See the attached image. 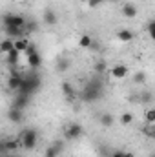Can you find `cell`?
Listing matches in <instances>:
<instances>
[{"mask_svg":"<svg viewBox=\"0 0 155 157\" xmlns=\"http://www.w3.org/2000/svg\"><path fill=\"white\" fill-rule=\"evenodd\" d=\"M100 97H102V84H100V80H95V78L88 80L84 90H82V93H80V99L84 102H95Z\"/></svg>","mask_w":155,"mask_h":157,"instance_id":"obj_1","label":"cell"},{"mask_svg":"<svg viewBox=\"0 0 155 157\" xmlns=\"http://www.w3.org/2000/svg\"><path fill=\"white\" fill-rule=\"evenodd\" d=\"M39 88H40V77L37 73H29V75L24 77V82H22V86H20V90L17 93H22V95L31 97Z\"/></svg>","mask_w":155,"mask_h":157,"instance_id":"obj_2","label":"cell"},{"mask_svg":"<svg viewBox=\"0 0 155 157\" xmlns=\"http://www.w3.org/2000/svg\"><path fill=\"white\" fill-rule=\"evenodd\" d=\"M18 139H20V143H22V148L33 150V148L37 146V143H39V132H37L35 128H26V130H22V132L18 133Z\"/></svg>","mask_w":155,"mask_h":157,"instance_id":"obj_3","label":"cell"},{"mask_svg":"<svg viewBox=\"0 0 155 157\" xmlns=\"http://www.w3.org/2000/svg\"><path fill=\"white\" fill-rule=\"evenodd\" d=\"M4 26H15V28H26L28 24V18L24 15H18V13H9V15H4L2 18Z\"/></svg>","mask_w":155,"mask_h":157,"instance_id":"obj_4","label":"cell"},{"mask_svg":"<svg viewBox=\"0 0 155 157\" xmlns=\"http://www.w3.org/2000/svg\"><path fill=\"white\" fill-rule=\"evenodd\" d=\"M82 133H84V128L78 124V122H71L66 130H64V137L68 139V141H77L82 137Z\"/></svg>","mask_w":155,"mask_h":157,"instance_id":"obj_5","label":"cell"},{"mask_svg":"<svg viewBox=\"0 0 155 157\" xmlns=\"http://www.w3.org/2000/svg\"><path fill=\"white\" fill-rule=\"evenodd\" d=\"M18 146H22V143H20L18 137H15V139H2V143H0V152H2V154L17 152Z\"/></svg>","mask_w":155,"mask_h":157,"instance_id":"obj_6","label":"cell"},{"mask_svg":"<svg viewBox=\"0 0 155 157\" xmlns=\"http://www.w3.org/2000/svg\"><path fill=\"white\" fill-rule=\"evenodd\" d=\"M22 82H24V75H20L18 71H11V75L7 78V88L11 90V91H18L20 90V86H22Z\"/></svg>","mask_w":155,"mask_h":157,"instance_id":"obj_7","label":"cell"},{"mask_svg":"<svg viewBox=\"0 0 155 157\" xmlns=\"http://www.w3.org/2000/svg\"><path fill=\"white\" fill-rule=\"evenodd\" d=\"M29 99H31V97H28V95H22V93H15V99H13V104H11V106L24 110V108L29 104Z\"/></svg>","mask_w":155,"mask_h":157,"instance_id":"obj_8","label":"cell"},{"mask_svg":"<svg viewBox=\"0 0 155 157\" xmlns=\"http://www.w3.org/2000/svg\"><path fill=\"white\" fill-rule=\"evenodd\" d=\"M122 15L126 17V18H135L137 17V6L135 4H131V2H126V4H122Z\"/></svg>","mask_w":155,"mask_h":157,"instance_id":"obj_9","label":"cell"},{"mask_svg":"<svg viewBox=\"0 0 155 157\" xmlns=\"http://www.w3.org/2000/svg\"><path fill=\"white\" fill-rule=\"evenodd\" d=\"M42 20H44L46 26H55V24L59 22V17H57V13H55L53 9H46L44 15H42Z\"/></svg>","mask_w":155,"mask_h":157,"instance_id":"obj_10","label":"cell"},{"mask_svg":"<svg viewBox=\"0 0 155 157\" xmlns=\"http://www.w3.org/2000/svg\"><path fill=\"white\" fill-rule=\"evenodd\" d=\"M7 119H9L11 122H22V119H24L22 110H20V108L11 106V108H9V112H7Z\"/></svg>","mask_w":155,"mask_h":157,"instance_id":"obj_11","label":"cell"},{"mask_svg":"<svg viewBox=\"0 0 155 157\" xmlns=\"http://www.w3.org/2000/svg\"><path fill=\"white\" fill-rule=\"evenodd\" d=\"M62 93H64V97H66L68 101L77 99V91H75V88H73L70 82H62Z\"/></svg>","mask_w":155,"mask_h":157,"instance_id":"obj_12","label":"cell"},{"mask_svg":"<svg viewBox=\"0 0 155 157\" xmlns=\"http://www.w3.org/2000/svg\"><path fill=\"white\" fill-rule=\"evenodd\" d=\"M126 75H128V68L124 64H115L112 68V77L113 78H124Z\"/></svg>","mask_w":155,"mask_h":157,"instance_id":"obj_13","label":"cell"},{"mask_svg":"<svg viewBox=\"0 0 155 157\" xmlns=\"http://www.w3.org/2000/svg\"><path fill=\"white\" fill-rule=\"evenodd\" d=\"M15 49V40L9 39V37H6V39L2 40V44H0V51L4 53V55H7V53H11Z\"/></svg>","mask_w":155,"mask_h":157,"instance_id":"obj_14","label":"cell"},{"mask_svg":"<svg viewBox=\"0 0 155 157\" xmlns=\"http://www.w3.org/2000/svg\"><path fill=\"white\" fill-rule=\"evenodd\" d=\"M40 64H42V57H40V53H33V55L28 57V66H29L31 70H39Z\"/></svg>","mask_w":155,"mask_h":157,"instance_id":"obj_15","label":"cell"},{"mask_svg":"<svg viewBox=\"0 0 155 157\" xmlns=\"http://www.w3.org/2000/svg\"><path fill=\"white\" fill-rule=\"evenodd\" d=\"M133 31L131 29H119L117 31V39L120 40V42H131L133 40Z\"/></svg>","mask_w":155,"mask_h":157,"instance_id":"obj_16","label":"cell"},{"mask_svg":"<svg viewBox=\"0 0 155 157\" xmlns=\"http://www.w3.org/2000/svg\"><path fill=\"white\" fill-rule=\"evenodd\" d=\"M60 150H62V144H53V146L44 150V157H59Z\"/></svg>","mask_w":155,"mask_h":157,"instance_id":"obj_17","label":"cell"},{"mask_svg":"<svg viewBox=\"0 0 155 157\" xmlns=\"http://www.w3.org/2000/svg\"><path fill=\"white\" fill-rule=\"evenodd\" d=\"M91 44H93L91 35H88V33L80 35V39H78V46H80V48H84V49H89V48H91Z\"/></svg>","mask_w":155,"mask_h":157,"instance_id":"obj_18","label":"cell"},{"mask_svg":"<svg viewBox=\"0 0 155 157\" xmlns=\"http://www.w3.org/2000/svg\"><path fill=\"white\" fill-rule=\"evenodd\" d=\"M99 121H100V124H102L104 128H110V126H113V122H115V117H113L112 113H102V115L99 117Z\"/></svg>","mask_w":155,"mask_h":157,"instance_id":"obj_19","label":"cell"},{"mask_svg":"<svg viewBox=\"0 0 155 157\" xmlns=\"http://www.w3.org/2000/svg\"><path fill=\"white\" fill-rule=\"evenodd\" d=\"M18 57H20V51L13 49L11 53H7V55H6V62H7L9 66H15V64L18 62Z\"/></svg>","mask_w":155,"mask_h":157,"instance_id":"obj_20","label":"cell"},{"mask_svg":"<svg viewBox=\"0 0 155 157\" xmlns=\"http://www.w3.org/2000/svg\"><path fill=\"white\" fill-rule=\"evenodd\" d=\"M28 46H29V40L26 39V37H24V39H17V40H15V49H17V51H20V53H22V51H26V49H28Z\"/></svg>","mask_w":155,"mask_h":157,"instance_id":"obj_21","label":"cell"},{"mask_svg":"<svg viewBox=\"0 0 155 157\" xmlns=\"http://www.w3.org/2000/svg\"><path fill=\"white\" fill-rule=\"evenodd\" d=\"M37 31H39L37 20H28V24H26V37H28V35H33V33H37Z\"/></svg>","mask_w":155,"mask_h":157,"instance_id":"obj_22","label":"cell"},{"mask_svg":"<svg viewBox=\"0 0 155 157\" xmlns=\"http://www.w3.org/2000/svg\"><path fill=\"white\" fill-rule=\"evenodd\" d=\"M144 121H146L148 124H153L155 122V108H146V112H144Z\"/></svg>","mask_w":155,"mask_h":157,"instance_id":"obj_23","label":"cell"},{"mask_svg":"<svg viewBox=\"0 0 155 157\" xmlns=\"http://www.w3.org/2000/svg\"><path fill=\"white\" fill-rule=\"evenodd\" d=\"M119 122H120L122 126H130V124L133 122V115H131V113H122L120 119H119Z\"/></svg>","mask_w":155,"mask_h":157,"instance_id":"obj_24","label":"cell"},{"mask_svg":"<svg viewBox=\"0 0 155 157\" xmlns=\"http://www.w3.org/2000/svg\"><path fill=\"white\" fill-rule=\"evenodd\" d=\"M133 82H135V84H144V82H146V73H144V71H137V73L133 75Z\"/></svg>","mask_w":155,"mask_h":157,"instance_id":"obj_25","label":"cell"},{"mask_svg":"<svg viewBox=\"0 0 155 157\" xmlns=\"http://www.w3.org/2000/svg\"><path fill=\"white\" fill-rule=\"evenodd\" d=\"M146 31H148V35H150V39L155 42V20H150L148 24H146Z\"/></svg>","mask_w":155,"mask_h":157,"instance_id":"obj_26","label":"cell"},{"mask_svg":"<svg viewBox=\"0 0 155 157\" xmlns=\"http://www.w3.org/2000/svg\"><path fill=\"white\" fill-rule=\"evenodd\" d=\"M106 68H108V66H106V62H104V60L95 62V71H97V73H104V71H106Z\"/></svg>","mask_w":155,"mask_h":157,"instance_id":"obj_27","label":"cell"},{"mask_svg":"<svg viewBox=\"0 0 155 157\" xmlns=\"http://www.w3.org/2000/svg\"><path fill=\"white\" fill-rule=\"evenodd\" d=\"M152 99H153V95H152L150 91H142V93H141V101H142V102H152Z\"/></svg>","mask_w":155,"mask_h":157,"instance_id":"obj_28","label":"cell"},{"mask_svg":"<svg viewBox=\"0 0 155 157\" xmlns=\"http://www.w3.org/2000/svg\"><path fill=\"white\" fill-rule=\"evenodd\" d=\"M24 53H26V57H29V55H33V53H39V51H37V46L29 42V46H28V49H26Z\"/></svg>","mask_w":155,"mask_h":157,"instance_id":"obj_29","label":"cell"},{"mask_svg":"<svg viewBox=\"0 0 155 157\" xmlns=\"http://www.w3.org/2000/svg\"><path fill=\"white\" fill-rule=\"evenodd\" d=\"M102 2H106V0H89V2H88V7H91V9H95V7H99V6H102Z\"/></svg>","mask_w":155,"mask_h":157,"instance_id":"obj_30","label":"cell"},{"mask_svg":"<svg viewBox=\"0 0 155 157\" xmlns=\"http://www.w3.org/2000/svg\"><path fill=\"white\" fill-rule=\"evenodd\" d=\"M110 157H124V150H115Z\"/></svg>","mask_w":155,"mask_h":157,"instance_id":"obj_31","label":"cell"},{"mask_svg":"<svg viewBox=\"0 0 155 157\" xmlns=\"http://www.w3.org/2000/svg\"><path fill=\"white\" fill-rule=\"evenodd\" d=\"M124 157H135L133 152H128V150H124Z\"/></svg>","mask_w":155,"mask_h":157,"instance_id":"obj_32","label":"cell"},{"mask_svg":"<svg viewBox=\"0 0 155 157\" xmlns=\"http://www.w3.org/2000/svg\"><path fill=\"white\" fill-rule=\"evenodd\" d=\"M80 2H82V4H88V2H89V0H80Z\"/></svg>","mask_w":155,"mask_h":157,"instance_id":"obj_33","label":"cell"},{"mask_svg":"<svg viewBox=\"0 0 155 157\" xmlns=\"http://www.w3.org/2000/svg\"><path fill=\"white\" fill-rule=\"evenodd\" d=\"M4 157H13V155H9V154H4Z\"/></svg>","mask_w":155,"mask_h":157,"instance_id":"obj_34","label":"cell"},{"mask_svg":"<svg viewBox=\"0 0 155 157\" xmlns=\"http://www.w3.org/2000/svg\"><path fill=\"white\" fill-rule=\"evenodd\" d=\"M106 2H117V0H106Z\"/></svg>","mask_w":155,"mask_h":157,"instance_id":"obj_35","label":"cell"},{"mask_svg":"<svg viewBox=\"0 0 155 157\" xmlns=\"http://www.w3.org/2000/svg\"><path fill=\"white\" fill-rule=\"evenodd\" d=\"M150 157H155V154H152V155H150Z\"/></svg>","mask_w":155,"mask_h":157,"instance_id":"obj_36","label":"cell"}]
</instances>
